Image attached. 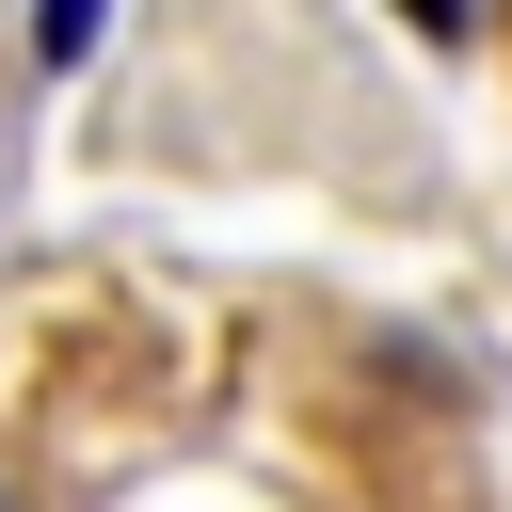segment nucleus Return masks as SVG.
<instances>
[]
</instances>
